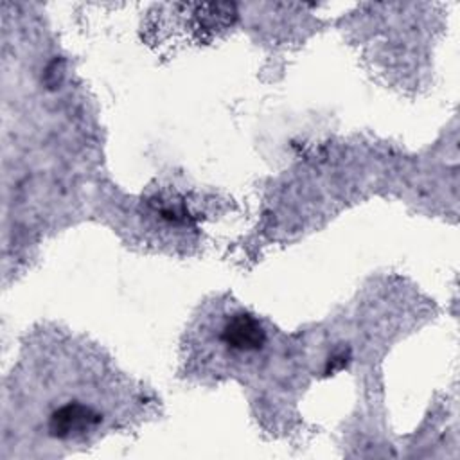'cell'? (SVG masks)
I'll use <instances>...</instances> for the list:
<instances>
[{
    "label": "cell",
    "mask_w": 460,
    "mask_h": 460,
    "mask_svg": "<svg viewBox=\"0 0 460 460\" xmlns=\"http://www.w3.org/2000/svg\"><path fill=\"white\" fill-rule=\"evenodd\" d=\"M101 424V413L88 404L72 401L58 410H54L49 417V435L59 440L77 438L84 433L92 431Z\"/></svg>",
    "instance_id": "6da1fadb"
},
{
    "label": "cell",
    "mask_w": 460,
    "mask_h": 460,
    "mask_svg": "<svg viewBox=\"0 0 460 460\" xmlns=\"http://www.w3.org/2000/svg\"><path fill=\"white\" fill-rule=\"evenodd\" d=\"M219 338L232 350L255 352L266 343V331L250 313H235L225 322Z\"/></svg>",
    "instance_id": "7a4b0ae2"
},
{
    "label": "cell",
    "mask_w": 460,
    "mask_h": 460,
    "mask_svg": "<svg viewBox=\"0 0 460 460\" xmlns=\"http://www.w3.org/2000/svg\"><path fill=\"white\" fill-rule=\"evenodd\" d=\"M349 361H350V354H349V350H341V352L332 354V356L327 359L325 374H327V376H331V374H334V372L343 370V368L349 365Z\"/></svg>",
    "instance_id": "3957f363"
}]
</instances>
